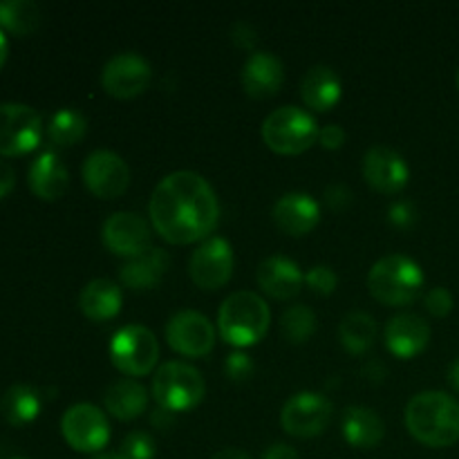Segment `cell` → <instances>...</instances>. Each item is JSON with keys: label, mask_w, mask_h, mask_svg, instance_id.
<instances>
[{"label": "cell", "mask_w": 459, "mask_h": 459, "mask_svg": "<svg viewBox=\"0 0 459 459\" xmlns=\"http://www.w3.org/2000/svg\"><path fill=\"white\" fill-rule=\"evenodd\" d=\"M345 439L354 448H375L379 446L385 435V424L379 412L368 406H350L345 408L343 420H341Z\"/></svg>", "instance_id": "603a6c76"}, {"label": "cell", "mask_w": 459, "mask_h": 459, "mask_svg": "<svg viewBox=\"0 0 459 459\" xmlns=\"http://www.w3.org/2000/svg\"><path fill=\"white\" fill-rule=\"evenodd\" d=\"M7 54H9L7 36H4V31L0 30V67H3V65H4V61H7Z\"/></svg>", "instance_id": "bcb514c9"}, {"label": "cell", "mask_w": 459, "mask_h": 459, "mask_svg": "<svg viewBox=\"0 0 459 459\" xmlns=\"http://www.w3.org/2000/svg\"><path fill=\"white\" fill-rule=\"evenodd\" d=\"M457 88H459V70H457Z\"/></svg>", "instance_id": "c3c4849f"}, {"label": "cell", "mask_w": 459, "mask_h": 459, "mask_svg": "<svg viewBox=\"0 0 459 459\" xmlns=\"http://www.w3.org/2000/svg\"><path fill=\"white\" fill-rule=\"evenodd\" d=\"M263 139L278 155H300L318 142V126L303 108L282 106L263 121Z\"/></svg>", "instance_id": "5b68a950"}, {"label": "cell", "mask_w": 459, "mask_h": 459, "mask_svg": "<svg viewBox=\"0 0 459 459\" xmlns=\"http://www.w3.org/2000/svg\"><path fill=\"white\" fill-rule=\"evenodd\" d=\"M273 222L287 236H307L321 222V206L309 193H287L273 204Z\"/></svg>", "instance_id": "e0dca14e"}, {"label": "cell", "mask_w": 459, "mask_h": 459, "mask_svg": "<svg viewBox=\"0 0 459 459\" xmlns=\"http://www.w3.org/2000/svg\"><path fill=\"white\" fill-rule=\"evenodd\" d=\"M377 339V321L368 312L345 314L339 325V341L348 352L366 354L375 345Z\"/></svg>", "instance_id": "83f0119b"}, {"label": "cell", "mask_w": 459, "mask_h": 459, "mask_svg": "<svg viewBox=\"0 0 459 459\" xmlns=\"http://www.w3.org/2000/svg\"><path fill=\"white\" fill-rule=\"evenodd\" d=\"M13 186H16V170L7 161L0 160V200L7 197L13 191Z\"/></svg>", "instance_id": "ab89813d"}, {"label": "cell", "mask_w": 459, "mask_h": 459, "mask_svg": "<svg viewBox=\"0 0 459 459\" xmlns=\"http://www.w3.org/2000/svg\"><path fill=\"white\" fill-rule=\"evenodd\" d=\"M83 184L92 195L101 197V200H115V197L124 195L126 188L130 184V169L112 151H94L85 157L83 169Z\"/></svg>", "instance_id": "5bb4252c"}, {"label": "cell", "mask_w": 459, "mask_h": 459, "mask_svg": "<svg viewBox=\"0 0 459 459\" xmlns=\"http://www.w3.org/2000/svg\"><path fill=\"white\" fill-rule=\"evenodd\" d=\"M370 294L390 307H406L415 303L424 287V272L412 258L393 254L375 263L368 273Z\"/></svg>", "instance_id": "277c9868"}, {"label": "cell", "mask_w": 459, "mask_h": 459, "mask_svg": "<svg viewBox=\"0 0 459 459\" xmlns=\"http://www.w3.org/2000/svg\"><path fill=\"white\" fill-rule=\"evenodd\" d=\"M157 444L143 430H133V433L126 435V439L121 442L119 455L124 459H155Z\"/></svg>", "instance_id": "1f68e13d"}, {"label": "cell", "mask_w": 459, "mask_h": 459, "mask_svg": "<svg viewBox=\"0 0 459 459\" xmlns=\"http://www.w3.org/2000/svg\"><path fill=\"white\" fill-rule=\"evenodd\" d=\"M305 285L318 296H330L334 294L336 285H339V276L334 273V269L327 267V264H316V267L309 269L305 273Z\"/></svg>", "instance_id": "d6a6232c"}, {"label": "cell", "mask_w": 459, "mask_h": 459, "mask_svg": "<svg viewBox=\"0 0 459 459\" xmlns=\"http://www.w3.org/2000/svg\"><path fill=\"white\" fill-rule=\"evenodd\" d=\"M285 81V65L272 52H254L242 65V88L254 99H269L278 94Z\"/></svg>", "instance_id": "ffe728a7"}, {"label": "cell", "mask_w": 459, "mask_h": 459, "mask_svg": "<svg viewBox=\"0 0 459 459\" xmlns=\"http://www.w3.org/2000/svg\"><path fill=\"white\" fill-rule=\"evenodd\" d=\"M300 99L316 112H327L339 103L341 79L332 67L314 65L300 81Z\"/></svg>", "instance_id": "d4e9b609"}, {"label": "cell", "mask_w": 459, "mask_h": 459, "mask_svg": "<svg viewBox=\"0 0 459 459\" xmlns=\"http://www.w3.org/2000/svg\"><path fill=\"white\" fill-rule=\"evenodd\" d=\"M27 179H30L31 193L45 202H54L63 197V193L70 186V173H67L65 164L54 151L40 152L31 161Z\"/></svg>", "instance_id": "44dd1931"}, {"label": "cell", "mask_w": 459, "mask_h": 459, "mask_svg": "<svg viewBox=\"0 0 459 459\" xmlns=\"http://www.w3.org/2000/svg\"><path fill=\"white\" fill-rule=\"evenodd\" d=\"M88 133V119L74 108H61L48 124V137L54 146L67 148L79 143Z\"/></svg>", "instance_id": "f546056e"}, {"label": "cell", "mask_w": 459, "mask_h": 459, "mask_svg": "<svg viewBox=\"0 0 459 459\" xmlns=\"http://www.w3.org/2000/svg\"><path fill=\"white\" fill-rule=\"evenodd\" d=\"M363 178L368 186L384 195H394L406 188L411 169L397 151L388 146H372L363 157Z\"/></svg>", "instance_id": "2e32d148"}, {"label": "cell", "mask_w": 459, "mask_h": 459, "mask_svg": "<svg viewBox=\"0 0 459 459\" xmlns=\"http://www.w3.org/2000/svg\"><path fill=\"white\" fill-rule=\"evenodd\" d=\"M255 281H258L260 290L272 299L290 300L300 294L305 276L299 264L287 255H269L258 264Z\"/></svg>", "instance_id": "ac0fdd59"}, {"label": "cell", "mask_w": 459, "mask_h": 459, "mask_svg": "<svg viewBox=\"0 0 459 459\" xmlns=\"http://www.w3.org/2000/svg\"><path fill=\"white\" fill-rule=\"evenodd\" d=\"M151 424L160 430H169L170 426L175 424V412L157 406V411H152V415H151Z\"/></svg>", "instance_id": "b9f144b4"}, {"label": "cell", "mask_w": 459, "mask_h": 459, "mask_svg": "<svg viewBox=\"0 0 459 459\" xmlns=\"http://www.w3.org/2000/svg\"><path fill=\"white\" fill-rule=\"evenodd\" d=\"M213 459H251V457L247 455L245 451H240V448H222V451L215 453Z\"/></svg>", "instance_id": "ee69618b"}, {"label": "cell", "mask_w": 459, "mask_h": 459, "mask_svg": "<svg viewBox=\"0 0 459 459\" xmlns=\"http://www.w3.org/2000/svg\"><path fill=\"white\" fill-rule=\"evenodd\" d=\"M204 377L188 363H161L160 370L152 377V397H155L157 406L166 408V411H191L204 399Z\"/></svg>", "instance_id": "8992f818"}, {"label": "cell", "mask_w": 459, "mask_h": 459, "mask_svg": "<svg viewBox=\"0 0 459 459\" xmlns=\"http://www.w3.org/2000/svg\"><path fill=\"white\" fill-rule=\"evenodd\" d=\"M332 415H334V408L325 394L305 390L287 399L281 411V426L291 437L309 439L325 433Z\"/></svg>", "instance_id": "9c48e42d"}, {"label": "cell", "mask_w": 459, "mask_h": 459, "mask_svg": "<svg viewBox=\"0 0 459 459\" xmlns=\"http://www.w3.org/2000/svg\"><path fill=\"white\" fill-rule=\"evenodd\" d=\"M92 459H124L119 455V453H99V455H94Z\"/></svg>", "instance_id": "7dc6e473"}, {"label": "cell", "mask_w": 459, "mask_h": 459, "mask_svg": "<svg viewBox=\"0 0 459 459\" xmlns=\"http://www.w3.org/2000/svg\"><path fill=\"white\" fill-rule=\"evenodd\" d=\"M103 245L121 258H137L151 249L152 233L146 220L137 213L119 211L103 222Z\"/></svg>", "instance_id": "9a60e30c"}, {"label": "cell", "mask_w": 459, "mask_h": 459, "mask_svg": "<svg viewBox=\"0 0 459 459\" xmlns=\"http://www.w3.org/2000/svg\"><path fill=\"white\" fill-rule=\"evenodd\" d=\"M152 229L170 245H191L206 240L220 220L218 195L211 184L193 170H175L166 175L152 191Z\"/></svg>", "instance_id": "6da1fadb"}, {"label": "cell", "mask_w": 459, "mask_h": 459, "mask_svg": "<svg viewBox=\"0 0 459 459\" xmlns=\"http://www.w3.org/2000/svg\"><path fill=\"white\" fill-rule=\"evenodd\" d=\"M406 429L424 446H453L459 442V402L442 390L415 394L406 406Z\"/></svg>", "instance_id": "7a4b0ae2"}, {"label": "cell", "mask_w": 459, "mask_h": 459, "mask_svg": "<svg viewBox=\"0 0 459 459\" xmlns=\"http://www.w3.org/2000/svg\"><path fill=\"white\" fill-rule=\"evenodd\" d=\"M424 303H426V309H429L433 316L444 318L453 312L455 300H453V294L446 290V287H433V290L426 294Z\"/></svg>", "instance_id": "e575fe53"}, {"label": "cell", "mask_w": 459, "mask_h": 459, "mask_svg": "<svg viewBox=\"0 0 459 459\" xmlns=\"http://www.w3.org/2000/svg\"><path fill=\"white\" fill-rule=\"evenodd\" d=\"M272 323L267 303L254 291H236L222 303L218 327L222 339L233 348H251L264 339Z\"/></svg>", "instance_id": "3957f363"}, {"label": "cell", "mask_w": 459, "mask_h": 459, "mask_svg": "<svg viewBox=\"0 0 459 459\" xmlns=\"http://www.w3.org/2000/svg\"><path fill=\"white\" fill-rule=\"evenodd\" d=\"M121 287L115 281H108V278H94L88 285L81 290L79 296V307L83 312L85 318L94 323L110 321L119 314L121 309Z\"/></svg>", "instance_id": "cb8c5ba5"}, {"label": "cell", "mask_w": 459, "mask_h": 459, "mask_svg": "<svg viewBox=\"0 0 459 459\" xmlns=\"http://www.w3.org/2000/svg\"><path fill=\"white\" fill-rule=\"evenodd\" d=\"M448 384L455 393H459V357L448 366Z\"/></svg>", "instance_id": "f6af8a7d"}, {"label": "cell", "mask_w": 459, "mask_h": 459, "mask_svg": "<svg viewBox=\"0 0 459 459\" xmlns=\"http://www.w3.org/2000/svg\"><path fill=\"white\" fill-rule=\"evenodd\" d=\"M188 273L200 290L213 291L227 285L233 276V247L224 238H206L191 255Z\"/></svg>", "instance_id": "8fae6325"}, {"label": "cell", "mask_w": 459, "mask_h": 459, "mask_svg": "<svg viewBox=\"0 0 459 459\" xmlns=\"http://www.w3.org/2000/svg\"><path fill=\"white\" fill-rule=\"evenodd\" d=\"M318 143L327 151H339L345 143V130L339 124H327L318 130Z\"/></svg>", "instance_id": "f35d334b"}, {"label": "cell", "mask_w": 459, "mask_h": 459, "mask_svg": "<svg viewBox=\"0 0 459 459\" xmlns=\"http://www.w3.org/2000/svg\"><path fill=\"white\" fill-rule=\"evenodd\" d=\"M281 332L290 343H307L316 332V314L307 305H291L281 318Z\"/></svg>", "instance_id": "4dcf8cb0"}, {"label": "cell", "mask_w": 459, "mask_h": 459, "mask_svg": "<svg viewBox=\"0 0 459 459\" xmlns=\"http://www.w3.org/2000/svg\"><path fill=\"white\" fill-rule=\"evenodd\" d=\"M40 9L31 0H3L0 3V30L13 36H30L39 30Z\"/></svg>", "instance_id": "f1b7e54d"}, {"label": "cell", "mask_w": 459, "mask_h": 459, "mask_svg": "<svg viewBox=\"0 0 459 459\" xmlns=\"http://www.w3.org/2000/svg\"><path fill=\"white\" fill-rule=\"evenodd\" d=\"M40 408H43L40 393L27 384L12 385L0 399V412H3L4 421H9L12 426L31 424L40 415Z\"/></svg>", "instance_id": "4316f807"}, {"label": "cell", "mask_w": 459, "mask_h": 459, "mask_svg": "<svg viewBox=\"0 0 459 459\" xmlns=\"http://www.w3.org/2000/svg\"><path fill=\"white\" fill-rule=\"evenodd\" d=\"M166 341L182 357L202 359L213 350L215 327L204 314L195 309H184L166 323Z\"/></svg>", "instance_id": "7c38bea8"}, {"label": "cell", "mask_w": 459, "mask_h": 459, "mask_svg": "<svg viewBox=\"0 0 459 459\" xmlns=\"http://www.w3.org/2000/svg\"><path fill=\"white\" fill-rule=\"evenodd\" d=\"M61 433L70 448L79 453H99L110 439V421L92 403H74L61 420Z\"/></svg>", "instance_id": "30bf717a"}, {"label": "cell", "mask_w": 459, "mask_h": 459, "mask_svg": "<svg viewBox=\"0 0 459 459\" xmlns=\"http://www.w3.org/2000/svg\"><path fill=\"white\" fill-rule=\"evenodd\" d=\"M170 269V255L164 249L151 247L146 254L128 260L121 267V282L134 291H146L164 281L166 272Z\"/></svg>", "instance_id": "7402d4cb"}, {"label": "cell", "mask_w": 459, "mask_h": 459, "mask_svg": "<svg viewBox=\"0 0 459 459\" xmlns=\"http://www.w3.org/2000/svg\"><path fill=\"white\" fill-rule=\"evenodd\" d=\"M260 459H300V455L294 446L278 442V444H272Z\"/></svg>", "instance_id": "60d3db41"}, {"label": "cell", "mask_w": 459, "mask_h": 459, "mask_svg": "<svg viewBox=\"0 0 459 459\" xmlns=\"http://www.w3.org/2000/svg\"><path fill=\"white\" fill-rule=\"evenodd\" d=\"M388 220L390 224H394L397 229H411L417 222V206L411 200H399L394 204H390L388 209Z\"/></svg>", "instance_id": "d590c367"}, {"label": "cell", "mask_w": 459, "mask_h": 459, "mask_svg": "<svg viewBox=\"0 0 459 459\" xmlns=\"http://www.w3.org/2000/svg\"><path fill=\"white\" fill-rule=\"evenodd\" d=\"M12 459H27V457H12Z\"/></svg>", "instance_id": "681fc988"}, {"label": "cell", "mask_w": 459, "mask_h": 459, "mask_svg": "<svg viewBox=\"0 0 459 459\" xmlns=\"http://www.w3.org/2000/svg\"><path fill=\"white\" fill-rule=\"evenodd\" d=\"M255 366L251 361V357H247L245 352H231L224 361V375L231 381H247L254 375Z\"/></svg>", "instance_id": "836d02e7"}, {"label": "cell", "mask_w": 459, "mask_h": 459, "mask_svg": "<svg viewBox=\"0 0 459 459\" xmlns=\"http://www.w3.org/2000/svg\"><path fill=\"white\" fill-rule=\"evenodd\" d=\"M352 191H350L345 184H332L325 191V204L330 206L332 211H345L352 204Z\"/></svg>", "instance_id": "74e56055"}, {"label": "cell", "mask_w": 459, "mask_h": 459, "mask_svg": "<svg viewBox=\"0 0 459 459\" xmlns=\"http://www.w3.org/2000/svg\"><path fill=\"white\" fill-rule=\"evenodd\" d=\"M231 40L236 48L240 49H254L255 43H258V31H255L254 25L240 21L231 27Z\"/></svg>", "instance_id": "8d00e7d4"}, {"label": "cell", "mask_w": 459, "mask_h": 459, "mask_svg": "<svg viewBox=\"0 0 459 459\" xmlns=\"http://www.w3.org/2000/svg\"><path fill=\"white\" fill-rule=\"evenodd\" d=\"M106 411L121 421H133L142 417L148 408V393L139 381L119 379L103 394Z\"/></svg>", "instance_id": "484cf974"}, {"label": "cell", "mask_w": 459, "mask_h": 459, "mask_svg": "<svg viewBox=\"0 0 459 459\" xmlns=\"http://www.w3.org/2000/svg\"><path fill=\"white\" fill-rule=\"evenodd\" d=\"M110 359L128 377H146L160 361V343L146 325H126L112 336Z\"/></svg>", "instance_id": "52a82bcc"}, {"label": "cell", "mask_w": 459, "mask_h": 459, "mask_svg": "<svg viewBox=\"0 0 459 459\" xmlns=\"http://www.w3.org/2000/svg\"><path fill=\"white\" fill-rule=\"evenodd\" d=\"M430 327L420 314H397L385 325V348L397 359H412L426 350Z\"/></svg>", "instance_id": "d6986e66"}, {"label": "cell", "mask_w": 459, "mask_h": 459, "mask_svg": "<svg viewBox=\"0 0 459 459\" xmlns=\"http://www.w3.org/2000/svg\"><path fill=\"white\" fill-rule=\"evenodd\" d=\"M363 377H368L370 381H381L385 377V368L379 361H370L363 368Z\"/></svg>", "instance_id": "7bdbcfd3"}, {"label": "cell", "mask_w": 459, "mask_h": 459, "mask_svg": "<svg viewBox=\"0 0 459 459\" xmlns=\"http://www.w3.org/2000/svg\"><path fill=\"white\" fill-rule=\"evenodd\" d=\"M43 119L25 103H0V155L21 157L39 148Z\"/></svg>", "instance_id": "ba28073f"}, {"label": "cell", "mask_w": 459, "mask_h": 459, "mask_svg": "<svg viewBox=\"0 0 459 459\" xmlns=\"http://www.w3.org/2000/svg\"><path fill=\"white\" fill-rule=\"evenodd\" d=\"M152 81L151 63L137 52H121L103 65L101 85L117 99L139 97Z\"/></svg>", "instance_id": "4fadbf2b"}]
</instances>
